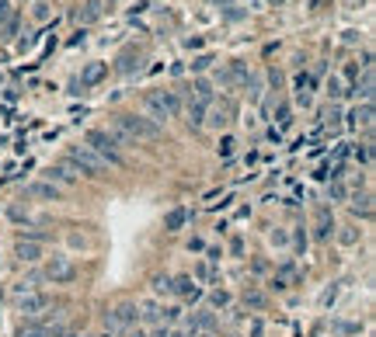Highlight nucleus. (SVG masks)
Here are the masks:
<instances>
[{
    "instance_id": "obj_1",
    "label": "nucleus",
    "mask_w": 376,
    "mask_h": 337,
    "mask_svg": "<svg viewBox=\"0 0 376 337\" xmlns=\"http://www.w3.org/2000/svg\"><path fill=\"white\" fill-rule=\"evenodd\" d=\"M112 139L122 143V146L154 143V139H161V125L150 122L147 115H119V118H115V129H112Z\"/></svg>"
},
{
    "instance_id": "obj_2",
    "label": "nucleus",
    "mask_w": 376,
    "mask_h": 337,
    "mask_svg": "<svg viewBox=\"0 0 376 337\" xmlns=\"http://www.w3.org/2000/svg\"><path fill=\"white\" fill-rule=\"evenodd\" d=\"M84 146H91L108 167H122V164H126V157H122L119 143H115V139H112V132H105V129H91V132H88V139H84Z\"/></svg>"
},
{
    "instance_id": "obj_3",
    "label": "nucleus",
    "mask_w": 376,
    "mask_h": 337,
    "mask_svg": "<svg viewBox=\"0 0 376 337\" xmlns=\"http://www.w3.org/2000/svg\"><path fill=\"white\" fill-rule=\"evenodd\" d=\"M178 108H182V104H178V97H175V94H168V90H154V94H147V97H143V111H147V118H150V122H157V125H161V122H168L171 115H178Z\"/></svg>"
},
{
    "instance_id": "obj_4",
    "label": "nucleus",
    "mask_w": 376,
    "mask_h": 337,
    "mask_svg": "<svg viewBox=\"0 0 376 337\" xmlns=\"http://www.w3.org/2000/svg\"><path fill=\"white\" fill-rule=\"evenodd\" d=\"M67 164L77 167L81 174H88V177H105L108 174V164L94 153L91 146H70L67 150Z\"/></svg>"
},
{
    "instance_id": "obj_5",
    "label": "nucleus",
    "mask_w": 376,
    "mask_h": 337,
    "mask_svg": "<svg viewBox=\"0 0 376 337\" xmlns=\"http://www.w3.org/2000/svg\"><path fill=\"white\" fill-rule=\"evenodd\" d=\"M74 275H77V264L67 254H53L49 264H46V271H42V278H49V282H70Z\"/></svg>"
},
{
    "instance_id": "obj_6",
    "label": "nucleus",
    "mask_w": 376,
    "mask_h": 337,
    "mask_svg": "<svg viewBox=\"0 0 376 337\" xmlns=\"http://www.w3.org/2000/svg\"><path fill=\"white\" fill-rule=\"evenodd\" d=\"M136 303H119L112 313H108V331H126V327H136Z\"/></svg>"
},
{
    "instance_id": "obj_7",
    "label": "nucleus",
    "mask_w": 376,
    "mask_h": 337,
    "mask_svg": "<svg viewBox=\"0 0 376 337\" xmlns=\"http://www.w3.org/2000/svg\"><path fill=\"white\" fill-rule=\"evenodd\" d=\"M42 310H49V299H46V296H39V292H28V296L21 299V313H25V317H39Z\"/></svg>"
},
{
    "instance_id": "obj_8",
    "label": "nucleus",
    "mask_w": 376,
    "mask_h": 337,
    "mask_svg": "<svg viewBox=\"0 0 376 337\" xmlns=\"http://www.w3.org/2000/svg\"><path fill=\"white\" fill-rule=\"evenodd\" d=\"M230 111H234V108H230L227 101H223V104H213V108H209V118H206V122H209L213 129H223V125L230 122Z\"/></svg>"
},
{
    "instance_id": "obj_9",
    "label": "nucleus",
    "mask_w": 376,
    "mask_h": 337,
    "mask_svg": "<svg viewBox=\"0 0 376 337\" xmlns=\"http://www.w3.org/2000/svg\"><path fill=\"white\" fill-rule=\"evenodd\" d=\"M18 257H21L25 264H35V261L42 257V247H39V240H18Z\"/></svg>"
},
{
    "instance_id": "obj_10",
    "label": "nucleus",
    "mask_w": 376,
    "mask_h": 337,
    "mask_svg": "<svg viewBox=\"0 0 376 337\" xmlns=\"http://www.w3.org/2000/svg\"><path fill=\"white\" fill-rule=\"evenodd\" d=\"M28 195H35V198H49V202H56V198H60V188H56V184H49V181H35V184L28 188Z\"/></svg>"
},
{
    "instance_id": "obj_11",
    "label": "nucleus",
    "mask_w": 376,
    "mask_h": 337,
    "mask_svg": "<svg viewBox=\"0 0 376 337\" xmlns=\"http://www.w3.org/2000/svg\"><path fill=\"white\" fill-rule=\"evenodd\" d=\"M46 177H49V184H56V188H60V184H67V188H70V184L77 181V174H74L70 167H49Z\"/></svg>"
},
{
    "instance_id": "obj_12",
    "label": "nucleus",
    "mask_w": 376,
    "mask_h": 337,
    "mask_svg": "<svg viewBox=\"0 0 376 337\" xmlns=\"http://www.w3.org/2000/svg\"><path fill=\"white\" fill-rule=\"evenodd\" d=\"M213 327H216V313H213V310H199V317L192 320V331H206V334H213Z\"/></svg>"
},
{
    "instance_id": "obj_13",
    "label": "nucleus",
    "mask_w": 376,
    "mask_h": 337,
    "mask_svg": "<svg viewBox=\"0 0 376 337\" xmlns=\"http://www.w3.org/2000/svg\"><path fill=\"white\" fill-rule=\"evenodd\" d=\"M101 77H105V63H91V67L84 70V77H81V87H84V84H98Z\"/></svg>"
},
{
    "instance_id": "obj_14",
    "label": "nucleus",
    "mask_w": 376,
    "mask_h": 337,
    "mask_svg": "<svg viewBox=\"0 0 376 337\" xmlns=\"http://www.w3.org/2000/svg\"><path fill=\"white\" fill-rule=\"evenodd\" d=\"M171 292H178V296H199V289H195V282H192V278H178V282H175V285H171Z\"/></svg>"
},
{
    "instance_id": "obj_15",
    "label": "nucleus",
    "mask_w": 376,
    "mask_h": 337,
    "mask_svg": "<svg viewBox=\"0 0 376 337\" xmlns=\"http://www.w3.org/2000/svg\"><path fill=\"white\" fill-rule=\"evenodd\" d=\"M202 115H206V104H199V101H195V104H188V125H192V129H199V125H202Z\"/></svg>"
},
{
    "instance_id": "obj_16",
    "label": "nucleus",
    "mask_w": 376,
    "mask_h": 337,
    "mask_svg": "<svg viewBox=\"0 0 376 337\" xmlns=\"http://www.w3.org/2000/svg\"><path fill=\"white\" fill-rule=\"evenodd\" d=\"M101 18V0H88L81 11V21H98Z\"/></svg>"
},
{
    "instance_id": "obj_17",
    "label": "nucleus",
    "mask_w": 376,
    "mask_h": 337,
    "mask_svg": "<svg viewBox=\"0 0 376 337\" xmlns=\"http://www.w3.org/2000/svg\"><path fill=\"white\" fill-rule=\"evenodd\" d=\"M185 226V209H175L171 216H168V230L175 233V230H182Z\"/></svg>"
},
{
    "instance_id": "obj_18",
    "label": "nucleus",
    "mask_w": 376,
    "mask_h": 337,
    "mask_svg": "<svg viewBox=\"0 0 376 337\" xmlns=\"http://www.w3.org/2000/svg\"><path fill=\"white\" fill-rule=\"evenodd\" d=\"M356 94H363V97H366V101H370V97H373V74H366V77H363V81H359V84H356Z\"/></svg>"
},
{
    "instance_id": "obj_19",
    "label": "nucleus",
    "mask_w": 376,
    "mask_h": 337,
    "mask_svg": "<svg viewBox=\"0 0 376 337\" xmlns=\"http://www.w3.org/2000/svg\"><path fill=\"white\" fill-rule=\"evenodd\" d=\"M209 97H213V87L206 84V81H199V84H195V101H199V104H206Z\"/></svg>"
},
{
    "instance_id": "obj_20",
    "label": "nucleus",
    "mask_w": 376,
    "mask_h": 337,
    "mask_svg": "<svg viewBox=\"0 0 376 337\" xmlns=\"http://www.w3.org/2000/svg\"><path fill=\"white\" fill-rule=\"evenodd\" d=\"M18 337H49V331H46V327H39V324H28V327H21V331H18Z\"/></svg>"
},
{
    "instance_id": "obj_21",
    "label": "nucleus",
    "mask_w": 376,
    "mask_h": 337,
    "mask_svg": "<svg viewBox=\"0 0 376 337\" xmlns=\"http://www.w3.org/2000/svg\"><path fill=\"white\" fill-rule=\"evenodd\" d=\"M356 118H359V122H363V125H373V104H370V101H366V104H363V108H356Z\"/></svg>"
},
{
    "instance_id": "obj_22",
    "label": "nucleus",
    "mask_w": 376,
    "mask_h": 337,
    "mask_svg": "<svg viewBox=\"0 0 376 337\" xmlns=\"http://www.w3.org/2000/svg\"><path fill=\"white\" fill-rule=\"evenodd\" d=\"M157 317H161V310H157L154 303H147V306H143V320H147V324H154Z\"/></svg>"
},
{
    "instance_id": "obj_23",
    "label": "nucleus",
    "mask_w": 376,
    "mask_h": 337,
    "mask_svg": "<svg viewBox=\"0 0 376 337\" xmlns=\"http://www.w3.org/2000/svg\"><path fill=\"white\" fill-rule=\"evenodd\" d=\"M352 209H356V212H363V216H370V198H366V195H363V198H356V202H352Z\"/></svg>"
},
{
    "instance_id": "obj_24",
    "label": "nucleus",
    "mask_w": 376,
    "mask_h": 337,
    "mask_svg": "<svg viewBox=\"0 0 376 337\" xmlns=\"http://www.w3.org/2000/svg\"><path fill=\"white\" fill-rule=\"evenodd\" d=\"M213 303H216V306H227L230 296H227V292H213Z\"/></svg>"
},
{
    "instance_id": "obj_25",
    "label": "nucleus",
    "mask_w": 376,
    "mask_h": 337,
    "mask_svg": "<svg viewBox=\"0 0 376 337\" xmlns=\"http://www.w3.org/2000/svg\"><path fill=\"white\" fill-rule=\"evenodd\" d=\"M4 18H7V4H0V21H4Z\"/></svg>"
},
{
    "instance_id": "obj_26",
    "label": "nucleus",
    "mask_w": 376,
    "mask_h": 337,
    "mask_svg": "<svg viewBox=\"0 0 376 337\" xmlns=\"http://www.w3.org/2000/svg\"><path fill=\"white\" fill-rule=\"evenodd\" d=\"M129 337H147V334H143V331H133V334H129Z\"/></svg>"
},
{
    "instance_id": "obj_27",
    "label": "nucleus",
    "mask_w": 376,
    "mask_h": 337,
    "mask_svg": "<svg viewBox=\"0 0 376 337\" xmlns=\"http://www.w3.org/2000/svg\"><path fill=\"white\" fill-rule=\"evenodd\" d=\"M195 337H213V334H195Z\"/></svg>"
},
{
    "instance_id": "obj_28",
    "label": "nucleus",
    "mask_w": 376,
    "mask_h": 337,
    "mask_svg": "<svg viewBox=\"0 0 376 337\" xmlns=\"http://www.w3.org/2000/svg\"><path fill=\"white\" fill-rule=\"evenodd\" d=\"M272 4H282V0H272Z\"/></svg>"
},
{
    "instance_id": "obj_29",
    "label": "nucleus",
    "mask_w": 376,
    "mask_h": 337,
    "mask_svg": "<svg viewBox=\"0 0 376 337\" xmlns=\"http://www.w3.org/2000/svg\"><path fill=\"white\" fill-rule=\"evenodd\" d=\"M105 337H115V334H105Z\"/></svg>"
}]
</instances>
